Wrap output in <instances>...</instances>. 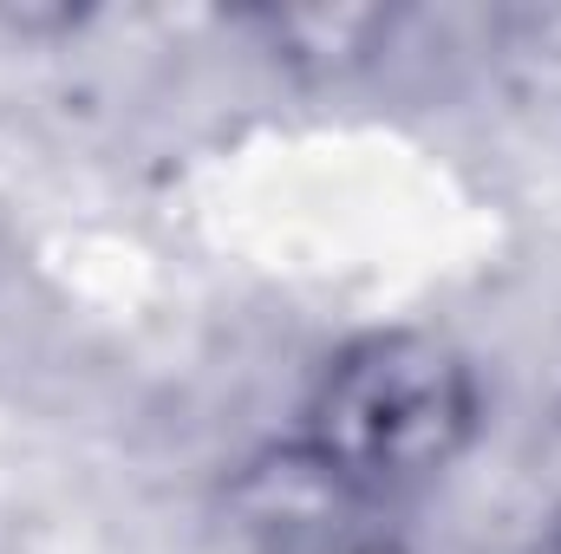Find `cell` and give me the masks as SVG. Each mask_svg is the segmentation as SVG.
Listing matches in <instances>:
<instances>
[{"mask_svg": "<svg viewBox=\"0 0 561 554\" xmlns=\"http://www.w3.org/2000/svg\"><path fill=\"white\" fill-rule=\"evenodd\" d=\"M477 430V372L424 333H379L327 359L300 457L346 496H399L437 483Z\"/></svg>", "mask_w": 561, "mask_h": 554, "instance_id": "1", "label": "cell"}, {"mask_svg": "<svg viewBox=\"0 0 561 554\" xmlns=\"http://www.w3.org/2000/svg\"><path fill=\"white\" fill-rule=\"evenodd\" d=\"M333 554H392V549H386V542H340Z\"/></svg>", "mask_w": 561, "mask_h": 554, "instance_id": "2", "label": "cell"}]
</instances>
